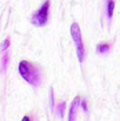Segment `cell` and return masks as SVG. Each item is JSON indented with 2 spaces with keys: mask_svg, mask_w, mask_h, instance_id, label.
Returning a JSON list of instances; mask_svg holds the SVG:
<instances>
[{
  "mask_svg": "<svg viewBox=\"0 0 120 121\" xmlns=\"http://www.w3.org/2000/svg\"><path fill=\"white\" fill-rule=\"evenodd\" d=\"M70 32H71V37L73 39L76 49H77L78 60H79V62H84V59H85V47H84V42H82V39H81V30H80L79 24L78 22H73L71 25Z\"/></svg>",
  "mask_w": 120,
  "mask_h": 121,
  "instance_id": "2",
  "label": "cell"
},
{
  "mask_svg": "<svg viewBox=\"0 0 120 121\" xmlns=\"http://www.w3.org/2000/svg\"><path fill=\"white\" fill-rule=\"evenodd\" d=\"M49 102H51V108L53 111L54 109V95H53V89L52 88L49 91Z\"/></svg>",
  "mask_w": 120,
  "mask_h": 121,
  "instance_id": "9",
  "label": "cell"
},
{
  "mask_svg": "<svg viewBox=\"0 0 120 121\" xmlns=\"http://www.w3.org/2000/svg\"><path fill=\"white\" fill-rule=\"evenodd\" d=\"M79 102H80V98H79V96H76V98H74V100H73V101H72V104H71V107H70L68 121H76V117H77V109H78Z\"/></svg>",
  "mask_w": 120,
  "mask_h": 121,
  "instance_id": "4",
  "label": "cell"
},
{
  "mask_svg": "<svg viewBox=\"0 0 120 121\" xmlns=\"http://www.w3.org/2000/svg\"><path fill=\"white\" fill-rule=\"evenodd\" d=\"M65 108H66V102H60L59 105H58V107H57V112H58V114H59V117L60 118H64V111H65Z\"/></svg>",
  "mask_w": 120,
  "mask_h": 121,
  "instance_id": "7",
  "label": "cell"
},
{
  "mask_svg": "<svg viewBox=\"0 0 120 121\" xmlns=\"http://www.w3.org/2000/svg\"><path fill=\"white\" fill-rule=\"evenodd\" d=\"M21 121H31V120H30V118H28L27 115H25V117L22 118V120H21Z\"/></svg>",
  "mask_w": 120,
  "mask_h": 121,
  "instance_id": "12",
  "label": "cell"
},
{
  "mask_svg": "<svg viewBox=\"0 0 120 121\" xmlns=\"http://www.w3.org/2000/svg\"><path fill=\"white\" fill-rule=\"evenodd\" d=\"M81 107H82V109L85 111V112H87L88 109H87V104H86V101L85 100H82L81 101Z\"/></svg>",
  "mask_w": 120,
  "mask_h": 121,
  "instance_id": "11",
  "label": "cell"
},
{
  "mask_svg": "<svg viewBox=\"0 0 120 121\" xmlns=\"http://www.w3.org/2000/svg\"><path fill=\"white\" fill-rule=\"evenodd\" d=\"M7 62H8V54H5V55L2 56V71L6 69V67H7Z\"/></svg>",
  "mask_w": 120,
  "mask_h": 121,
  "instance_id": "10",
  "label": "cell"
},
{
  "mask_svg": "<svg viewBox=\"0 0 120 121\" xmlns=\"http://www.w3.org/2000/svg\"><path fill=\"white\" fill-rule=\"evenodd\" d=\"M9 45H11V42H9V39L7 38V39H5V41L1 43V46H0V52H5L8 47H9Z\"/></svg>",
  "mask_w": 120,
  "mask_h": 121,
  "instance_id": "8",
  "label": "cell"
},
{
  "mask_svg": "<svg viewBox=\"0 0 120 121\" xmlns=\"http://www.w3.org/2000/svg\"><path fill=\"white\" fill-rule=\"evenodd\" d=\"M18 71H19V74L21 75V78L27 83H30L33 87L40 86L41 74H40L39 68L36 65H33L32 62H30L27 60H21L19 62Z\"/></svg>",
  "mask_w": 120,
  "mask_h": 121,
  "instance_id": "1",
  "label": "cell"
},
{
  "mask_svg": "<svg viewBox=\"0 0 120 121\" xmlns=\"http://www.w3.org/2000/svg\"><path fill=\"white\" fill-rule=\"evenodd\" d=\"M110 43H99L97 45V53L98 54H106L110 51Z\"/></svg>",
  "mask_w": 120,
  "mask_h": 121,
  "instance_id": "5",
  "label": "cell"
},
{
  "mask_svg": "<svg viewBox=\"0 0 120 121\" xmlns=\"http://www.w3.org/2000/svg\"><path fill=\"white\" fill-rule=\"evenodd\" d=\"M114 5H116V2H114V0H107V18L111 20L112 19V17H113V12H114Z\"/></svg>",
  "mask_w": 120,
  "mask_h": 121,
  "instance_id": "6",
  "label": "cell"
},
{
  "mask_svg": "<svg viewBox=\"0 0 120 121\" xmlns=\"http://www.w3.org/2000/svg\"><path fill=\"white\" fill-rule=\"evenodd\" d=\"M49 6H51V1L46 0L39 9L33 14L31 22L32 25L37 26V27H44L46 26L47 21H48V14H49Z\"/></svg>",
  "mask_w": 120,
  "mask_h": 121,
  "instance_id": "3",
  "label": "cell"
}]
</instances>
